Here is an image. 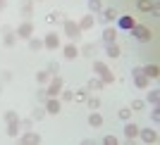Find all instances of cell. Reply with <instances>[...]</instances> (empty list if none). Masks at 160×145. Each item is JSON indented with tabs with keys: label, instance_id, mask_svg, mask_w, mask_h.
Masks as SVG:
<instances>
[{
	"label": "cell",
	"instance_id": "cell-1",
	"mask_svg": "<svg viewBox=\"0 0 160 145\" xmlns=\"http://www.w3.org/2000/svg\"><path fill=\"white\" fill-rule=\"evenodd\" d=\"M93 74L96 76H98L100 81H103V83H112L115 81V76H112V72H110V67L105 64V62H93Z\"/></svg>",
	"mask_w": 160,
	"mask_h": 145
},
{
	"label": "cell",
	"instance_id": "cell-2",
	"mask_svg": "<svg viewBox=\"0 0 160 145\" xmlns=\"http://www.w3.org/2000/svg\"><path fill=\"white\" fill-rule=\"evenodd\" d=\"M129 31H132V36H134L136 40H139V43H148V40L153 38L151 29H148V26H143V24H134V26L129 29Z\"/></svg>",
	"mask_w": 160,
	"mask_h": 145
},
{
	"label": "cell",
	"instance_id": "cell-3",
	"mask_svg": "<svg viewBox=\"0 0 160 145\" xmlns=\"http://www.w3.org/2000/svg\"><path fill=\"white\" fill-rule=\"evenodd\" d=\"M62 88H65V81H62L60 76H58V74H55L53 79L48 81V88H46L48 98H58V95H60V91H62Z\"/></svg>",
	"mask_w": 160,
	"mask_h": 145
},
{
	"label": "cell",
	"instance_id": "cell-4",
	"mask_svg": "<svg viewBox=\"0 0 160 145\" xmlns=\"http://www.w3.org/2000/svg\"><path fill=\"white\" fill-rule=\"evenodd\" d=\"M139 138L143 140V143H148V145H155V143L160 140V136H158V131H155V129H143V131L139 129Z\"/></svg>",
	"mask_w": 160,
	"mask_h": 145
},
{
	"label": "cell",
	"instance_id": "cell-5",
	"mask_svg": "<svg viewBox=\"0 0 160 145\" xmlns=\"http://www.w3.org/2000/svg\"><path fill=\"white\" fill-rule=\"evenodd\" d=\"M65 33H67L72 40L81 38V29H79V24H77V21H72V19H67V21H65Z\"/></svg>",
	"mask_w": 160,
	"mask_h": 145
},
{
	"label": "cell",
	"instance_id": "cell-6",
	"mask_svg": "<svg viewBox=\"0 0 160 145\" xmlns=\"http://www.w3.org/2000/svg\"><path fill=\"white\" fill-rule=\"evenodd\" d=\"M33 36V24L31 21H22L17 26V38H31Z\"/></svg>",
	"mask_w": 160,
	"mask_h": 145
},
{
	"label": "cell",
	"instance_id": "cell-7",
	"mask_svg": "<svg viewBox=\"0 0 160 145\" xmlns=\"http://www.w3.org/2000/svg\"><path fill=\"white\" fill-rule=\"evenodd\" d=\"M43 48H48V50H58V48H60V36H58L55 31H50L46 36V40H43Z\"/></svg>",
	"mask_w": 160,
	"mask_h": 145
},
{
	"label": "cell",
	"instance_id": "cell-8",
	"mask_svg": "<svg viewBox=\"0 0 160 145\" xmlns=\"http://www.w3.org/2000/svg\"><path fill=\"white\" fill-rule=\"evenodd\" d=\"M62 110V102L58 98H48L46 100V114H58Z\"/></svg>",
	"mask_w": 160,
	"mask_h": 145
},
{
	"label": "cell",
	"instance_id": "cell-9",
	"mask_svg": "<svg viewBox=\"0 0 160 145\" xmlns=\"http://www.w3.org/2000/svg\"><path fill=\"white\" fill-rule=\"evenodd\" d=\"M62 55H65V59H77L79 57V48L74 45V43H67V45L62 48Z\"/></svg>",
	"mask_w": 160,
	"mask_h": 145
},
{
	"label": "cell",
	"instance_id": "cell-10",
	"mask_svg": "<svg viewBox=\"0 0 160 145\" xmlns=\"http://www.w3.org/2000/svg\"><path fill=\"white\" fill-rule=\"evenodd\" d=\"M2 33H5V38H2V43H5L7 48H12L14 43H17V33L12 31L10 26H2Z\"/></svg>",
	"mask_w": 160,
	"mask_h": 145
},
{
	"label": "cell",
	"instance_id": "cell-11",
	"mask_svg": "<svg viewBox=\"0 0 160 145\" xmlns=\"http://www.w3.org/2000/svg\"><path fill=\"white\" fill-rule=\"evenodd\" d=\"M19 143L22 145H38L41 136H38V133H24V136H19Z\"/></svg>",
	"mask_w": 160,
	"mask_h": 145
},
{
	"label": "cell",
	"instance_id": "cell-12",
	"mask_svg": "<svg viewBox=\"0 0 160 145\" xmlns=\"http://www.w3.org/2000/svg\"><path fill=\"white\" fill-rule=\"evenodd\" d=\"M77 24H79L81 33H84V31H88V29H93V24H96V17H93V14H86V17H81V21H77Z\"/></svg>",
	"mask_w": 160,
	"mask_h": 145
},
{
	"label": "cell",
	"instance_id": "cell-13",
	"mask_svg": "<svg viewBox=\"0 0 160 145\" xmlns=\"http://www.w3.org/2000/svg\"><path fill=\"white\" fill-rule=\"evenodd\" d=\"M103 21H108V24H110V21H117V17H120V12H117V10H115V7H108V10H103Z\"/></svg>",
	"mask_w": 160,
	"mask_h": 145
},
{
	"label": "cell",
	"instance_id": "cell-14",
	"mask_svg": "<svg viewBox=\"0 0 160 145\" xmlns=\"http://www.w3.org/2000/svg\"><path fill=\"white\" fill-rule=\"evenodd\" d=\"M22 124H19V119H14V121H7V136L10 138H17V133H19Z\"/></svg>",
	"mask_w": 160,
	"mask_h": 145
},
{
	"label": "cell",
	"instance_id": "cell-15",
	"mask_svg": "<svg viewBox=\"0 0 160 145\" xmlns=\"http://www.w3.org/2000/svg\"><path fill=\"white\" fill-rule=\"evenodd\" d=\"M143 76H148V79H158V76H160V67H158V64L143 67Z\"/></svg>",
	"mask_w": 160,
	"mask_h": 145
},
{
	"label": "cell",
	"instance_id": "cell-16",
	"mask_svg": "<svg viewBox=\"0 0 160 145\" xmlns=\"http://www.w3.org/2000/svg\"><path fill=\"white\" fill-rule=\"evenodd\" d=\"M117 24H120L122 29H127V31H129L136 21H134V17H129V14H122V17H117Z\"/></svg>",
	"mask_w": 160,
	"mask_h": 145
},
{
	"label": "cell",
	"instance_id": "cell-17",
	"mask_svg": "<svg viewBox=\"0 0 160 145\" xmlns=\"http://www.w3.org/2000/svg\"><path fill=\"white\" fill-rule=\"evenodd\" d=\"M88 126H93V129H98V126H103V117H100L96 110H91V114H88Z\"/></svg>",
	"mask_w": 160,
	"mask_h": 145
},
{
	"label": "cell",
	"instance_id": "cell-18",
	"mask_svg": "<svg viewBox=\"0 0 160 145\" xmlns=\"http://www.w3.org/2000/svg\"><path fill=\"white\" fill-rule=\"evenodd\" d=\"M124 136H127L129 140L139 138V126H136V124H127V126H124Z\"/></svg>",
	"mask_w": 160,
	"mask_h": 145
},
{
	"label": "cell",
	"instance_id": "cell-19",
	"mask_svg": "<svg viewBox=\"0 0 160 145\" xmlns=\"http://www.w3.org/2000/svg\"><path fill=\"white\" fill-rule=\"evenodd\" d=\"M103 86H105V83H103L100 79H88V83H86V91H88V93H93V91H100Z\"/></svg>",
	"mask_w": 160,
	"mask_h": 145
},
{
	"label": "cell",
	"instance_id": "cell-20",
	"mask_svg": "<svg viewBox=\"0 0 160 145\" xmlns=\"http://www.w3.org/2000/svg\"><path fill=\"white\" fill-rule=\"evenodd\" d=\"M115 38H117V31H115L112 26H108L105 31H103V40H105V43H115Z\"/></svg>",
	"mask_w": 160,
	"mask_h": 145
},
{
	"label": "cell",
	"instance_id": "cell-21",
	"mask_svg": "<svg viewBox=\"0 0 160 145\" xmlns=\"http://www.w3.org/2000/svg\"><path fill=\"white\" fill-rule=\"evenodd\" d=\"M88 12L91 14L103 12V2H100V0H88Z\"/></svg>",
	"mask_w": 160,
	"mask_h": 145
},
{
	"label": "cell",
	"instance_id": "cell-22",
	"mask_svg": "<svg viewBox=\"0 0 160 145\" xmlns=\"http://www.w3.org/2000/svg\"><path fill=\"white\" fill-rule=\"evenodd\" d=\"M148 76H143V74H139V76H134V86L136 88H148Z\"/></svg>",
	"mask_w": 160,
	"mask_h": 145
},
{
	"label": "cell",
	"instance_id": "cell-23",
	"mask_svg": "<svg viewBox=\"0 0 160 145\" xmlns=\"http://www.w3.org/2000/svg\"><path fill=\"white\" fill-rule=\"evenodd\" d=\"M136 7H139L141 12H151V7H153V0H136Z\"/></svg>",
	"mask_w": 160,
	"mask_h": 145
},
{
	"label": "cell",
	"instance_id": "cell-24",
	"mask_svg": "<svg viewBox=\"0 0 160 145\" xmlns=\"http://www.w3.org/2000/svg\"><path fill=\"white\" fill-rule=\"evenodd\" d=\"M108 57H120V45L117 43H108Z\"/></svg>",
	"mask_w": 160,
	"mask_h": 145
},
{
	"label": "cell",
	"instance_id": "cell-25",
	"mask_svg": "<svg viewBox=\"0 0 160 145\" xmlns=\"http://www.w3.org/2000/svg\"><path fill=\"white\" fill-rule=\"evenodd\" d=\"M50 79H53V76H50V74H48L46 69H43V72H38V74H36V81H38L41 86H46V83H48V81H50Z\"/></svg>",
	"mask_w": 160,
	"mask_h": 145
},
{
	"label": "cell",
	"instance_id": "cell-26",
	"mask_svg": "<svg viewBox=\"0 0 160 145\" xmlns=\"http://www.w3.org/2000/svg\"><path fill=\"white\" fill-rule=\"evenodd\" d=\"M79 55H84V57H93L96 55V45H91V43H88V45H84L79 50Z\"/></svg>",
	"mask_w": 160,
	"mask_h": 145
},
{
	"label": "cell",
	"instance_id": "cell-27",
	"mask_svg": "<svg viewBox=\"0 0 160 145\" xmlns=\"http://www.w3.org/2000/svg\"><path fill=\"white\" fill-rule=\"evenodd\" d=\"M74 100V91H65V88H62L60 91V102H72Z\"/></svg>",
	"mask_w": 160,
	"mask_h": 145
},
{
	"label": "cell",
	"instance_id": "cell-28",
	"mask_svg": "<svg viewBox=\"0 0 160 145\" xmlns=\"http://www.w3.org/2000/svg\"><path fill=\"white\" fill-rule=\"evenodd\" d=\"M158 100H160V91L153 88V91L148 93V105H158Z\"/></svg>",
	"mask_w": 160,
	"mask_h": 145
},
{
	"label": "cell",
	"instance_id": "cell-29",
	"mask_svg": "<svg viewBox=\"0 0 160 145\" xmlns=\"http://www.w3.org/2000/svg\"><path fill=\"white\" fill-rule=\"evenodd\" d=\"M43 117H46V107H36V110L31 112V119H33V121H41Z\"/></svg>",
	"mask_w": 160,
	"mask_h": 145
},
{
	"label": "cell",
	"instance_id": "cell-30",
	"mask_svg": "<svg viewBox=\"0 0 160 145\" xmlns=\"http://www.w3.org/2000/svg\"><path fill=\"white\" fill-rule=\"evenodd\" d=\"M86 105L91 107V110H98V107H100V98H96V95H88V98H86Z\"/></svg>",
	"mask_w": 160,
	"mask_h": 145
},
{
	"label": "cell",
	"instance_id": "cell-31",
	"mask_svg": "<svg viewBox=\"0 0 160 145\" xmlns=\"http://www.w3.org/2000/svg\"><path fill=\"white\" fill-rule=\"evenodd\" d=\"M86 98H88V91H86V88L74 93V102H86Z\"/></svg>",
	"mask_w": 160,
	"mask_h": 145
},
{
	"label": "cell",
	"instance_id": "cell-32",
	"mask_svg": "<svg viewBox=\"0 0 160 145\" xmlns=\"http://www.w3.org/2000/svg\"><path fill=\"white\" fill-rule=\"evenodd\" d=\"M46 72L50 74V76H55V74H60V64H58V62H48Z\"/></svg>",
	"mask_w": 160,
	"mask_h": 145
},
{
	"label": "cell",
	"instance_id": "cell-33",
	"mask_svg": "<svg viewBox=\"0 0 160 145\" xmlns=\"http://www.w3.org/2000/svg\"><path fill=\"white\" fill-rule=\"evenodd\" d=\"M29 48L36 53V50H41V48H43V40H38V38H29Z\"/></svg>",
	"mask_w": 160,
	"mask_h": 145
},
{
	"label": "cell",
	"instance_id": "cell-34",
	"mask_svg": "<svg viewBox=\"0 0 160 145\" xmlns=\"http://www.w3.org/2000/svg\"><path fill=\"white\" fill-rule=\"evenodd\" d=\"M117 117H120V119H124V121H127V119L132 117V110H129V107H122L120 112H117Z\"/></svg>",
	"mask_w": 160,
	"mask_h": 145
},
{
	"label": "cell",
	"instance_id": "cell-35",
	"mask_svg": "<svg viewBox=\"0 0 160 145\" xmlns=\"http://www.w3.org/2000/svg\"><path fill=\"white\" fill-rule=\"evenodd\" d=\"M143 107H146V102H143V100H134V102H132V110H136V112H139V110H143Z\"/></svg>",
	"mask_w": 160,
	"mask_h": 145
},
{
	"label": "cell",
	"instance_id": "cell-36",
	"mask_svg": "<svg viewBox=\"0 0 160 145\" xmlns=\"http://www.w3.org/2000/svg\"><path fill=\"white\" fill-rule=\"evenodd\" d=\"M151 119H153L155 124L160 121V110H158V105H153V112H151Z\"/></svg>",
	"mask_w": 160,
	"mask_h": 145
},
{
	"label": "cell",
	"instance_id": "cell-37",
	"mask_svg": "<svg viewBox=\"0 0 160 145\" xmlns=\"http://www.w3.org/2000/svg\"><path fill=\"white\" fill-rule=\"evenodd\" d=\"M14 119H19V117H17V112H12V110L5 112V121H14Z\"/></svg>",
	"mask_w": 160,
	"mask_h": 145
},
{
	"label": "cell",
	"instance_id": "cell-38",
	"mask_svg": "<svg viewBox=\"0 0 160 145\" xmlns=\"http://www.w3.org/2000/svg\"><path fill=\"white\" fill-rule=\"evenodd\" d=\"M103 143H105V145H117V138H115V136H105Z\"/></svg>",
	"mask_w": 160,
	"mask_h": 145
},
{
	"label": "cell",
	"instance_id": "cell-39",
	"mask_svg": "<svg viewBox=\"0 0 160 145\" xmlns=\"http://www.w3.org/2000/svg\"><path fill=\"white\" fill-rule=\"evenodd\" d=\"M22 12H24V17H31V0H29L27 5L22 7Z\"/></svg>",
	"mask_w": 160,
	"mask_h": 145
},
{
	"label": "cell",
	"instance_id": "cell-40",
	"mask_svg": "<svg viewBox=\"0 0 160 145\" xmlns=\"http://www.w3.org/2000/svg\"><path fill=\"white\" fill-rule=\"evenodd\" d=\"M58 19H60V12H50L48 14V21H50V24H55Z\"/></svg>",
	"mask_w": 160,
	"mask_h": 145
},
{
	"label": "cell",
	"instance_id": "cell-41",
	"mask_svg": "<svg viewBox=\"0 0 160 145\" xmlns=\"http://www.w3.org/2000/svg\"><path fill=\"white\" fill-rule=\"evenodd\" d=\"M36 95H38L41 100H48V93H46V88H41V91H36Z\"/></svg>",
	"mask_w": 160,
	"mask_h": 145
},
{
	"label": "cell",
	"instance_id": "cell-42",
	"mask_svg": "<svg viewBox=\"0 0 160 145\" xmlns=\"http://www.w3.org/2000/svg\"><path fill=\"white\" fill-rule=\"evenodd\" d=\"M132 74H134V76H139V74H143V67H134V69H132Z\"/></svg>",
	"mask_w": 160,
	"mask_h": 145
},
{
	"label": "cell",
	"instance_id": "cell-43",
	"mask_svg": "<svg viewBox=\"0 0 160 145\" xmlns=\"http://www.w3.org/2000/svg\"><path fill=\"white\" fill-rule=\"evenodd\" d=\"M31 121H33V119H24V121H19V124L24 126V129H29V126H31Z\"/></svg>",
	"mask_w": 160,
	"mask_h": 145
},
{
	"label": "cell",
	"instance_id": "cell-44",
	"mask_svg": "<svg viewBox=\"0 0 160 145\" xmlns=\"http://www.w3.org/2000/svg\"><path fill=\"white\" fill-rule=\"evenodd\" d=\"M2 81H12V74H10V72H2Z\"/></svg>",
	"mask_w": 160,
	"mask_h": 145
},
{
	"label": "cell",
	"instance_id": "cell-45",
	"mask_svg": "<svg viewBox=\"0 0 160 145\" xmlns=\"http://www.w3.org/2000/svg\"><path fill=\"white\" fill-rule=\"evenodd\" d=\"M5 5H7V0H0V10H2Z\"/></svg>",
	"mask_w": 160,
	"mask_h": 145
},
{
	"label": "cell",
	"instance_id": "cell-46",
	"mask_svg": "<svg viewBox=\"0 0 160 145\" xmlns=\"http://www.w3.org/2000/svg\"><path fill=\"white\" fill-rule=\"evenodd\" d=\"M36 2H43V0H36Z\"/></svg>",
	"mask_w": 160,
	"mask_h": 145
},
{
	"label": "cell",
	"instance_id": "cell-47",
	"mask_svg": "<svg viewBox=\"0 0 160 145\" xmlns=\"http://www.w3.org/2000/svg\"><path fill=\"white\" fill-rule=\"evenodd\" d=\"M0 93H2V86H0Z\"/></svg>",
	"mask_w": 160,
	"mask_h": 145
}]
</instances>
